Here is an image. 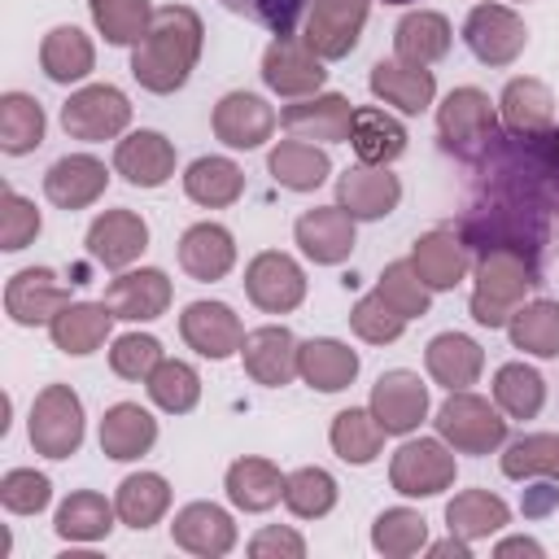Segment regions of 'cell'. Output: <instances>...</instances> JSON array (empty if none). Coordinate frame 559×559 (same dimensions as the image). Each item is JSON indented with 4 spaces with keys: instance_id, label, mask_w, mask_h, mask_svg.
I'll use <instances>...</instances> for the list:
<instances>
[{
    "instance_id": "obj_3",
    "label": "cell",
    "mask_w": 559,
    "mask_h": 559,
    "mask_svg": "<svg viewBox=\"0 0 559 559\" xmlns=\"http://www.w3.org/2000/svg\"><path fill=\"white\" fill-rule=\"evenodd\" d=\"M437 437L454 450V454H493L498 445H507V419L498 415V402L489 406V397L454 389L441 406H437Z\"/></svg>"
},
{
    "instance_id": "obj_47",
    "label": "cell",
    "mask_w": 559,
    "mask_h": 559,
    "mask_svg": "<svg viewBox=\"0 0 559 559\" xmlns=\"http://www.w3.org/2000/svg\"><path fill=\"white\" fill-rule=\"evenodd\" d=\"M144 389H148L153 406H162L166 415H188L201 402V376L183 358H162L153 367V376L144 380Z\"/></svg>"
},
{
    "instance_id": "obj_44",
    "label": "cell",
    "mask_w": 559,
    "mask_h": 559,
    "mask_svg": "<svg viewBox=\"0 0 559 559\" xmlns=\"http://www.w3.org/2000/svg\"><path fill=\"white\" fill-rule=\"evenodd\" d=\"M384 437H389V432L380 428V419L371 415V406H367V411H362V406L341 411V415L332 419V432H328L336 459H345V463H354V467H367V463L380 454Z\"/></svg>"
},
{
    "instance_id": "obj_28",
    "label": "cell",
    "mask_w": 559,
    "mask_h": 559,
    "mask_svg": "<svg viewBox=\"0 0 559 559\" xmlns=\"http://www.w3.org/2000/svg\"><path fill=\"white\" fill-rule=\"evenodd\" d=\"M179 266L192 280H201V284L223 280L236 266V240H231V231L223 223H192L179 236Z\"/></svg>"
},
{
    "instance_id": "obj_30",
    "label": "cell",
    "mask_w": 559,
    "mask_h": 559,
    "mask_svg": "<svg viewBox=\"0 0 559 559\" xmlns=\"http://www.w3.org/2000/svg\"><path fill=\"white\" fill-rule=\"evenodd\" d=\"M109 328H114V310H109L105 301H70V306L48 323V336H52V345H57L61 354L83 358V354H92V349L105 345Z\"/></svg>"
},
{
    "instance_id": "obj_34",
    "label": "cell",
    "mask_w": 559,
    "mask_h": 559,
    "mask_svg": "<svg viewBox=\"0 0 559 559\" xmlns=\"http://www.w3.org/2000/svg\"><path fill=\"white\" fill-rule=\"evenodd\" d=\"M424 362H428V376H432L441 389L454 393V389H467V384L480 380L485 354H480V345H476L472 336H463V332H441V336L428 341Z\"/></svg>"
},
{
    "instance_id": "obj_54",
    "label": "cell",
    "mask_w": 559,
    "mask_h": 559,
    "mask_svg": "<svg viewBox=\"0 0 559 559\" xmlns=\"http://www.w3.org/2000/svg\"><path fill=\"white\" fill-rule=\"evenodd\" d=\"M35 236H39V210H35V201H26L17 188H4L0 192V249L4 253H17Z\"/></svg>"
},
{
    "instance_id": "obj_35",
    "label": "cell",
    "mask_w": 559,
    "mask_h": 559,
    "mask_svg": "<svg viewBox=\"0 0 559 559\" xmlns=\"http://www.w3.org/2000/svg\"><path fill=\"white\" fill-rule=\"evenodd\" d=\"M266 170L280 188L288 192H314L328 175H332V162L323 148H314L310 140H280L271 153H266Z\"/></svg>"
},
{
    "instance_id": "obj_40",
    "label": "cell",
    "mask_w": 559,
    "mask_h": 559,
    "mask_svg": "<svg viewBox=\"0 0 559 559\" xmlns=\"http://www.w3.org/2000/svg\"><path fill=\"white\" fill-rule=\"evenodd\" d=\"M114 507H118V520H122V524H131L135 533H144V528H153V524L166 515V507H170V485H166V476H157V472H131V476L118 485Z\"/></svg>"
},
{
    "instance_id": "obj_55",
    "label": "cell",
    "mask_w": 559,
    "mask_h": 559,
    "mask_svg": "<svg viewBox=\"0 0 559 559\" xmlns=\"http://www.w3.org/2000/svg\"><path fill=\"white\" fill-rule=\"evenodd\" d=\"M162 358H166V354H162V341H157V336H144V332H127V336H118L114 349H109V367H114V376H122V380H148Z\"/></svg>"
},
{
    "instance_id": "obj_17",
    "label": "cell",
    "mask_w": 559,
    "mask_h": 559,
    "mask_svg": "<svg viewBox=\"0 0 559 559\" xmlns=\"http://www.w3.org/2000/svg\"><path fill=\"white\" fill-rule=\"evenodd\" d=\"M144 249H148V223L135 210H105L87 227V253L109 271H127Z\"/></svg>"
},
{
    "instance_id": "obj_9",
    "label": "cell",
    "mask_w": 559,
    "mask_h": 559,
    "mask_svg": "<svg viewBox=\"0 0 559 559\" xmlns=\"http://www.w3.org/2000/svg\"><path fill=\"white\" fill-rule=\"evenodd\" d=\"M463 44L472 48V57L480 66H511L524 44H528V31H524V17L507 4H476L463 22Z\"/></svg>"
},
{
    "instance_id": "obj_14",
    "label": "cell",
    "mask_w": 559,
    "mask_h": 559,
    "mask_svg": "<svg viewBox=\"0 0 559 559\" xmlns=\"http://www.w3.org/2000/svg\"><path fill=\"white\" fill-rule=\"evenodd\" d=\"M371 415L389 437H406L428 415V384L415 371H384L371 384Z\"/></svg>"
},
{
    "instance_id": "obj_27",
    "label": "cell",
    "mask_w": 559,
    "mask_h": 559,
    "mask_svg": "<svg viewBox=\"0 0 559 559\" xmlns=\"http://www.w3.org/2000/svg\"><path fill=\"white\" fill-rule=\"evenodd\" d=\"M367 83H371V92H376L384 105H393L397 114H424V109L432 105V96H437L432 70H428V66H411V61H402V57L376 61Z\"/></svg>"
},
{
    "instance_id": "obj_56",
    "label": "cell",
    "mask_w": 559,
    "mask_h": 559,
    "mask_svg": "<svg viewBox=\"0 0 559 559\" xmlns=\"http://www.w3.org/2000/svg\"><path fill=\"white\" fill-rule=\"evenodd\" d=\"M231 13L266 26L271 35H293L297 26V13H301V0H223Z\"/></svg>"
},
{
    "instance_id": "obj_49",
    "label": "cell",
    "mask_w": 559,
    "mask_h": 559,
    "mask_svg": "<svg viewBox=\"0 0 559 559\" xmlns=\"http://www.w3.org/2000/svg\"><path fill=\"white\" fill-rule=\"evenodd\" d=\"M284 507L297 520H319L336 507V480L323 467H297L284 476Z\"/></svg>"
},
{
    "instance_id": "obj_60",
    "label": "cell",
    "mask_w": 559,
    "mask_h": 559,
    "mask_svg": "<svg viewBox=\"0 0 559 559\" xmlns=\"http://www.w3.org/2000/svg\"><path fill=\"white\" fill-rule=\"evenodd\" d=\"M428 555H437V559H450V555H454V559H467V555H472V542H463V537L450 533L445 542H432Z\"/></svg>"
},
{
    "instance_id": "obj_38",
    "label": "cell",
    "mask_w": 559,
    "mask_h": 559,
    "mask_svg": "<svg viewBox=\"0 0 559 559\" xmlns=\"http://www.w3.org/2000/svg\"><path fill=\"white\" fill-rule=\"evenodd\" d=\"M39 66L52 83H79L96 66V48L79 26H52L39 44Z\"/></svg>"
},
{
    "instance_id": "obj_51",
    "label": "cell",
    "mask_w": 559,
    "mask_h": 559,
    "mask_svg": "<svg viewBox=\"0 0 559 559\" xmlns=\"http://www.w3.org/2000/svg\"><path fill=\"white\" fill-rule=\"evenodd\" d=\"M376 293H380L397 314H406V319H419V314H428V306H432V288L419 280V271H415L411 258L389 262V266L380 271Z\"/></svg>"
},
{
    "instance_id": "obj_32",
    "label": "cell",
    "mask_w": 559,
    "mask_h": 559,
    "mask_svg": "<svg viewBox=\"0 0 559 559\" xmlns=\"http://www.w3.org/2000/svg\"><path fill=\"white\" fill-rule=\"evenodd\" d=\"M223 489H227L231 507L253 511V515L258 511H271L275 502H284V476H280V467L271 459H258V454L236 459L227 467V476H223Z\"/></svg>"
},
{
    "instance_id": "obj_5",
    "label": "cell",
    "mask_w": 559,
    "mask_h": 559,
    "mask_svg": "<svg viewBox=\"0 0 559 559\" xmlns=\"http://www.w3.org/2000/svg\"><path fill=\"white\" fill-rule=\"evenodd\" d=\"M31 445L44 459H70L83 445V402L70 384H48L31 402Z\"/></svg>"
},
{
    "instance_id": "obj_24",
    "label": "cell",
    "mask_w": 559,
    "mask_h": 559,
    "mask_svg": "<svg viewBox=\"0 0 559 559\" xmlns=\"http://www.w3.org/2000/svg\"><path fill=\"white\" fill-rule=\"evenodd\" d=\"M293 236L301 245V253L319 266H336L354 253V218L341 210V205H319V210H306L297 223H293Z\"/></svg>"
},
{
    "instance_id": "obj_22",
    "label": "cell",
    "mask_w": 559,
    "mask_h": 559,
    "mask_svg": "<svg viewBox=\"0 0 559 559\" xmlns=\"http://www.w3.org/2000/svg\"><path fill=\"white\" fill-rule=\"evenodd\" d=\"M170 537L188 555L218 559V555H227L236 546V524H231V515L218 502H188V507L175 511Z\"/></svg>"
},
{
    "instance_id": "obj_59",
    "label": "cell",
    "mask_w": 559,
    "mask_h": 559,
    "mask_svg": "<svg viewBox=\"0 0 559 559\" xmlns=\"http://www.w3.org/2000/svg\"><path fill=\"white\" fill-rule=\"evenodd\" d=\"M493 555H498V559H507V555L542 559V542H533V537H507V542H498V546H493Z\"/></svg>"
},
{
    "instance_id": "obj_26",
    "label": "cell",
    "mask_w": 559,
    "mask_h": 559,
    "mask_svg": "<svg viewBox=\"0 0 559 559\" xmlns=\"http://www.w3.org/2000/svg\"><path fill=\"white\" fill-rule=\"evenodd\" d=\"M411 262H415L419 280H424L432 293H445V288H454V284L472 271V249H467V240H463L459 231L437 227V231H424V236L415 240Z\"/></svg>"
},
{
    "instance_id": "obj_29",
    "label": "cell",
    "mask_w": 559,
    "mask_h": 559,
    "mask_svg": "<svg viewBox=\"0 0 559 559\" xmlns=\"http://www.w3.org/2000/svg\"><path fill=\"white\" fill-rule=\"evenodd\" d=\"M297 376L319 389V393H341L354 384L358 376V354L345 345V341H332V336H310L297 345Z\"/></svg>"
},
{
    "instance_id": "obj_7",
    "label": "cell",
    "mask_w": 559,
    "mask_h": 559,
    "mask_svg": "<svg viewBox=\"0 0 559 559\" xmlns=\"http://www.w3.org/2000/svg\"><path fill=\"white\" fill-rule=\"evenodd\" d=\"M131 122V100L114 87V83H87L79 87L66 105H61V127L70 140H83V144H100V140H114L122 135Z\"/></svg>"
},
{
    "instance_id": "obj_18",
    "label": "cell",
    "mask_w": 559,
    "mask_h": 559,
    "mask_svg": "<svg viewBox=\"0 0 559 559\" xmlns=\"http://www.w3.org/2000/svg\"><path fill=\"white\" fill-rule=\"evenodd\" d=\"M179 332H183V341L201 358H214V362L240 354V341H245V328H240L236 310L223 306V301H192V306H183Z\"/></svg>"
},
{
    "instance_id": "obj_20",
    "label": "cell",
    "mask_w": 559,
    "mask_h": 559,
    "mask_svg": "<svg viewBox=\"0 0 559 559\" xmlns=\"http://www.w3.org/2000/svg\"><path fill=\"white\" fill-rule=\"evenodd\" d=\"M210 122H214V135L227 148H258L275 131V109L258 92H227L214 105V118Z\"/></svg>"
},
{
    "instance_id": "obj_52",
    "label": "cell",
    "mask_w": 559,
    "mask_h": 559,
    "mask_svg": "<svg viewBox=\"0 0 559 559\" xmlns=\"http://www.w3.org/2000/svg\"><path fill=\"white\" fill-rule=\"evenodd\" d=\"M406 314H397L380 293H367V297H358L354 301V310H349V328L367 341V345H393L402 332H406Z\"/></svg>"
},
{
    "instance_id": "obj_43",
    "label": "cell",
    "mask_w": 559,
    "mask_h": 559,
    "mask_svg": "<svg viewBox=\"0 0 559 559\" xmlns=\"http://www.w3.org/2000/svg\"><path fill=\"white\" fill-rule=\"evenodd\" d=\"M493 402L507 419H537L546 406V380L528 362H502L493 371Z\"/></svg>"
},
{
    "instance_id": "obj_21",
    "label": "cell",
    "mask_w": 559,
    "mask_h": 559,
    "mask_svg": "<svg viewBox=\"0 0 559 559\" xmlns=\"http://www.w3.org/2000/svg\"><path fill=\"white\" fill-rule=\"evenodd\" d=\"M109 183V170L100 157L92 153H70V157H57L44 175V197L57 205V210H87L92 201H100Z\"/></svg>"
},
{
    "instance_id": "obj_48",
    "label": "cell",
    "mask_w": 559,
    "mask_h": 559,
    "mask_svg": "<svg viewBox=\"0 0 559 559\" xmlns=\"http://www.w3.org/2000/svg\"><path fill=\"white\" fill-rule=\"evenodd\" d=\"M371 546L380 555H389V559H406V555L428 546V520L419 511H411V507H389L371 524Z\"/></svg>"
},
{
    "instance_id": "obj_36",
    "label": "cell",
    "mask_w": 559,
    "mask_h": 559,
    "mask_svg": "<svg viewBox=\"0 0 559 559\" xmlns=\"http://www.w3.org/2000/svg\"><path fill=\"white\" fill-rule=\"evenodd\" d=\"M349 144L358 153V162L367 166H389L406 153V127L384 114V109H354V127H349Z\"/></svg>"
},
{
    "instance_id": "obj_37",
    "label": "cell",
    "mask_w": 559,
    "mask_h": 559,
    "mask_svg": "<svg viewBox=\"0 0 559 559\" xmlns=\"http://www.w3.org/2000/svg\"><path fill=\"white\" fill-rule=\"evenodd\" d=\"M511 520V507L489 489H463L445 502V528L463 542H480Z\"/></svg>"
},
{
    "instance_id": "obj_31",
    "label": "cell",
    "mask_w": 559,
    "mask_h": 559,
    "mask_svg": "<svg viewBox=\"0 0 559 559\" xmlns=\"http://www.w3.org/2000/svg\"><path fill=\"white\" fill-rule=\"evenodd\" d=\"M157 441V419L140 406V402H114L100 419V450L118 463H131L140 454H148Z\"/></svg>"
},
{
    "instance_id": "obj_10",
    "label": "cell",
    "mask_w": 559,
    "mask_h": 559,
    "mask_svg": "<svg viewBox=\"0 0 559 559\" xmlns=\"http://www.w3.org/2000/svg\"><path fill=\"white\" fill-rule=\"evenodd\" d=\"M245 293H249V301H253L258 310H266V314H288V310H297V306L306 301V271H301L288 253L266 249V253H258V258L245 266Z\"/></svg>"
},
{
    "instance_id": "obj_15",
    "label": "cell",
    "mask_w": 559,
    "mask_h": 559,
    "mask_svg": "<svg viewBox=\"0 0 559 559\" xmlns=\"http://www.w3.org/2000/svg\"><path fill=\"white\" fill-rule=\"evenodd\" d=\"M280 122L293 140H319V144H341L349 140V127H354V105L336 92H314V96H301L293 105L280 109Z\"/></svg>"
},
{
    "instance_id": "obj_12",
    "label": "cell",
    "mask_w": 559,
    "mask_h": 559,
    "mask_svg": "<svg viewBox=\"0 0 559 559\" xmlns=\"http://www.w3.org/2000/svg\"><path fill=\"white\" fill-rule=\"evenodd\" d=\"M498 122L511 140H546L555 127V92L542 79H511L498 96Z\"/></svg>"
},
{
    "instance_id": "obj_33",
    "label": "cell",
    "mask_w": 559,
    "mask_h": 559,
    "mask_svg": "<svg viewBox=\"0 0 559 559\" xmlns=\"http://www.w3.org/2000/svg\"><path fill=\"white\" fill-rule=\"evenodd\" d=\"M450 39H454V31H450L445 13H437V9H411V13L393 26V52H397L402 61H411V66H432V61H441V57L450 52Z\"/></svg>"
},
{
    "instance_id": "obj_42",
    "label": "cell",
    "mask_w": 559,
    "mask_h": 559,
    "mask_svg": "<svg viewBox=\"0 0 559 559\" xmlns=\"http://www.w3.org/2000/svg\"><path fill=\"white\" fill-rule=\"evenodd\" d=\"M507 336L515 349L533 354V358H559V301H524L511 319H507Z\"/></svg>"
},
{
    "instance_id": "obj_8",
    "label": "cell",
    "mask_w": 559,
    "mask_h": 559,
    "mask_svg": "<svg viewBox=\"0 0 559 559\" xmlns=\"http://www.w3.org/2000/svg\"><path fill=\"white\" fill-rule=\"evenodd\" d=\"M371 0H310L306 13V48L323 61H341L358 48V35L367 26Z\"/></svg>"
},
{
    "instance_id": "obj_13",
    "label": "cell",
    "mask_w": 559,
    "mask_h": 559,
    "mask_svg": "<svg viewBox=\"0 0 559 559\" xmlns=\"http://www.w3.org/2000/svg\"><path fill=\"white\" fill-rule=\"evenodd\" d=\"M70 306V288L48 271V266H26L4 284V310L22 328L52 323Z\"/></svg>"
},
{
    "instance_id": "obj_58",
    "label": "cell",
    "mask_w": 559,
    "mask_h": 559,
    "mask_svg": "<svg viewBox=\"0 0 559 559\" xmlns=\"http://www.w3.org/2000/svg\"><path fill=\"white\" fill-rule=\"evenodd\" d=\"M520 507H524V515H528V520L550 515V511L559 507V485H555V480H537V485H528Z\"/></svg>"
},
{
    "instance_id": "obj_23",
    "label": "cell",
    "mask_w": 559,
    "mask_h": 559,
    "mask_svg": "<svg viewBox=\"0 0 559 559\" xmlns=\"http://www.w3.org/2000/svg\"><path fill=\"white\" fill-rule=\"evenodd\" d=\"M114 170L131 188H162L175 175V144L162 131H131L114 148Z\"/></svg>"
},
{
    "instance_id": "obj_11",
    "label": "cell",
    "mask_w": 559,
    "mask_h": 559,
    "mask_svg": "<svg viewBox=\"0 0 559 559\" xmlns=\"http://www.w3.org/2000/svg\"><path fill=\"white\" fill-rule=\"evenodd\" d=\"M328 70H323V57H314L306 48V39H293V35H275L271 48L262 52V83L288 100H301V96H314L323 87Z\"/></svg>"
},
{
    "instance_id": "obj_39",
    "label": "cell",
    "mask_w": 559,
    "mask_h": 559,
    "mask_svg": "<svg viewBox=\"0 0 559 559\" xmlns=\"http://www.w3.org/2000/svg\"><path fill=\"white\" fill-rule=\"evenodd\" d=\"M114 515H118V507L105 502V493H96V489H74V493L57 507L52 528H57L61 542H100V537H109Z\"/></svg>"
},
{
    "instance_id": "obj_45",
    "label": "cell",
    "mask_w": 559,
    "mask_h": 559,
    "mask_svg": "<svg viewBox=\"0 0 559 559\" xmlns=\"http://www.w3.org/2000/svg\"><path fill=\"white\" fill-rule=\"evenodd\" d=\"M44 144V105L26 92H4L0 96V148L9 157L35 153Z\"/></svg>"
},
{
    "instance_id": "obj_61",
    "label": "cell",
    "mask_w": 559,
    "mask_h": 559,
    "mask_svg": "<svg viewBox=\"0 0 559 559\" xmlns=\"http://www.w3.org/2000/svg\"><path fill=\"white\" fill-rule=\"evenodd\" d=\"M542 144H546V157H550V162H555V166H559V122H555V127H550V135H546V140H542Z\"/></svg>"
},
{
    "instance_id": "obj_50",
    "label": "cell",
    "mask_w": 559,
    "mask_h": 559,
    "mask_svg": "<svg viewBox=\"0 0 559 559\" xmlns=\"http://www.w3.org/2000/svg\"><path fill=\"white\" fill-rule=\"evenodd\" d=\"M96 31L105 35V44L122 48V44H140V35L153 22L148 0H87Z\"/></svg>"
},
{
    "instance_id": "obj_2",
    "label": "cell",
    "mask_w": 559,
    "mask_h": 559,
    "mask_svg": "<svg viewBox=\"0 0 559 559\" xmlns=\"http://www.w3.org/2000/svg\"><path fill=\"white\" fill-rule=\"evenodd\" d=\"M537 253L515 245H493L476 253L472 284V319L480 328H507V319L524 306V293L537 288Z\"/></svg>"
},
{
    "instance_id": "obj_53",
    "label": "cell",
    "mask_w": 559,
    "mask_h": 559,
    "mask_svg": "<svg viewBox=\"0 0 559 559\" xmlns=\"http://www.w3.org/2000/svg\"><path fill=\"white\" fill-rule=\"evenodd\" d=\"M52 502V485L35 467H13L0 476V507L13 515H39Z\"/></svg>"
},
{
    "instance_id": "obj_1",
    "label": "cell",
    "mask_w": 559,
    "mask_h": 559,
    "mask_svg": "<svg viewBox=\"0 0 559 559\" xmlns=\"http://www.w3.org/2000/svg\"><path fill=\"white\" fill-rule=\"evenodd\" d=\"M201 39H205V26H201L197 9H188V4L153 9L148 31L131 48V74H135V83L144 92H153V96L179 92L188 83V74L197 70Z\"/></svg>"
},
{
    "instance_id": "obj_57",
    "label": "cell",
    "mask_w": 559,
    "mask_h": 559,
    "mask_svg": "<svg viewBox=\"0 0 559 559\" xmlns=\"http://www.w3.org/2000/svg\"><path fill=\"white\" fill-rule=\"evenodd\" d=\"M249 555L253 559H301L306 555V542H301V533H293L284 524H266V528L253 533Z\"/></svg>"
},
{
    "instance_id": "obj_41",
    "label": "cell",
    "mask_w": 559,
    "mask_h": 559,
    "mask_svg": "<svg viewBox=\"0 0 559 559\" xmlns=\"http://www.w3.org/2000/svg\"><path fill=\"white\" fill-rule=\"evenodd\" d=\"M183 192L205 210H223L245 192V170L231 157H197L183 170Z\"/></svg>"
},
{
    "instance_id": "obj_46",
    "label": "cell",
    "mask_w": 559,
    "mask_h": 559,
    "mask_svg": "<svg viewBox=\"0 0 559 559\" xmlns=\"http://www.w3.org/2000/svg\"><path fill=\"white\" fill-rule=\"evenodd\" d=\"M502 476L511 480H559V437L524 432L502 450Z\"/></svg>"
},
{
    "instance_id": "obj_16",
    "label": "cell",
    "mask_w": 559,
    "mask_h": 559,
    "mask_svg": "<svg viewBox=\"0 0 559 559\" xmlns=\"http://www.w3.org/2000/svg\"><path fill=\"white\" fill-rule=\"evenodd\" d=\"M402 201V183L397 175H389V166H349L341 179H336V205L358 223V218H389Z\"/></svg>"
},
{
    "instance_id": "obj_6",
    "label": "cell",
    "mask_w": 559,
    "mask_h": 559,
    "mask_svg": "<svg viewBox=\"0 0 559 559\" xmlns=\"http://www.w3.org/2000/svg\"><path fill=\"white\" fill-rule=\"evenodd\" d=\"M389 485L402 498H437L454 485V450L441 437H415L402 441L389 463Z\"/></svg>"
},
{
    "instance_id": "obj_4",
    "label": "cell",
    "mask_w": 559,
    "mask_h": 559,
    "mask_svg": "<svg viewBox=\"0 0 559 559\" xmlns=\"http://www.w3.org/2000/svg\"><path fill=\"white\" fill-rule=\"evenodd\" d=\"M437 135L441 148L454 153L459 162H476L493 135H498V109L480 87H454L437 105Z\"/></svg>"
},
{
    "instance_id": "obj_62",
    "label": "cell",
    "mask_w": 559,
    "mask_h": 559,
    "mask_svg": "<svg viewBox=\"0 0 559 559\" xmlns=\"http://www.w3.org/2000/svg\"><path fill=\"white\" fill-rule=\"evenodd\" d=\"M384 4H411V0H384Z\"/></svg>"
},
{
    "instance_id": "obj_25",
    "label": "cell",
    "mask_w": 559,
    "mask_h": 559,
    "mask_svg": "<svg viewBox=\"0 0 559 559\" xmlns=\"http://www.w3.org/2000/svg\"><path fill=\"white\" fill-rule=\"evenodd\" d=\"M240 358H245V371L266 389H280L297 376V341L284 323H266V328L245 332Z\"/></svg>"
},
{
    "instance_id": "obj_19",
    "label": "cell",
    "mask_w": 559,
    "mask_h": 559,
    "mask_svg": "<svg viewBox=\"0 0 559 559\" xmlns=\"http://www.w3.org/2000/svg\"><path fill=\"white\" fill-rule=\"evenodd\" d=\"M114 319H131V323H148L162 319L170 306V280L157 266H140V271H122L118 280H109L105 297H100Z\"/></svg>"
}]
</instances>
